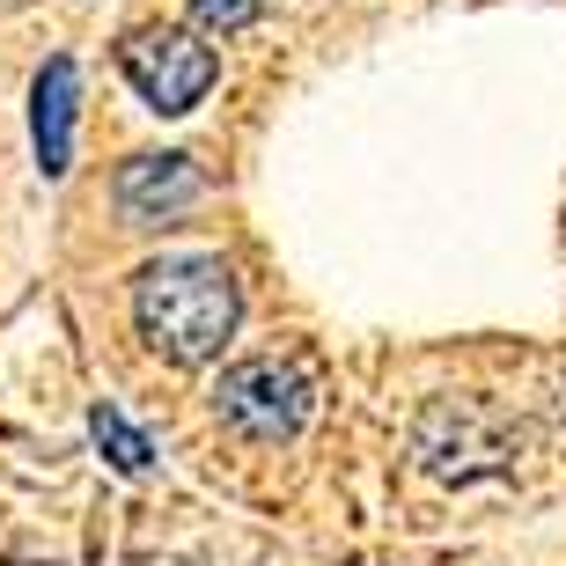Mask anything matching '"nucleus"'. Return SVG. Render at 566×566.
I'll return each instance as SVG.
<instances>
[{
  "label": "nucleus",
  "mask_w": 566,
  "mask_h": 566,
  "mask_svg": "<svg viewBox=\"0 0 566 566\" xmlns=\"http://www.w3.org/2000/svg\"><path fill=\"white\" fill-rule=\"evenodd\" d=\"M118 199H126V213L155 221V213L191 207V199H199V177H191V163H185V155H147V163H133V169H126Z\"/></svg>",
  "instance_id": "obj_4"
},
{
  "label": "nucleus",
  "mask_w": 566,
  "mask_h": 566,
  "mask_svg": "<svg viewBox=\"0 0 566 566\" xmlns=\"http://www.w3.org/2000/svg\"><path fill=\"white\" fill-rule=\"evenodd\" d=\"M213 398H221V412L258 441H280L302 420V376L280 368V360H243V368H229Z\"/></svg>",
  "instance_id": "obj_3"
},
{
  "label": "nucleus",
  "mask_w": 566,
  "mask_h": 566,
  "mask_svg": "<svg viewBox=\"0 0 566 566\" xmlns=\"http://www.w3.org/2000/svg\"><path fill=\"white\" fill-rule=\"evenodd\" d=\"M96 441H111V449H118V463H126V471H133V463H147V441L133 434V427L118 420V412H111V405H104V412H96Z\"/></svg>",
  "instance_id": "obj_7"
},
{
  "label": "nucleus",
  "mask_w": 566,
  "mask_h": 566,
  "mask_svg": "<svg viewBox=\"0 0 566 566\" xmlns=\"http://www.w3.org/2000/svg\"><path fill=\"white\" fill-rule=\"evenodd\" d=\"M66 126H74V66L52 60L38 82V147L44 169H66Z\"/></svg>",
  "instance_id": "obj_5"
},
{
  "label": "nucleus",
  "mask_w": 566,
  "mask_h": 566,
  "mask_svg": "<svg viewBox=\"0 0 566 566\" xmlns=\"http://www.w3.org/2000/svg\"><path fill=\"white\" fill-rule=\"evenodd\" d=\"M265 8H273V0H191L199 30H213V38H235V30H251Z\"/></svg>",
  "instance_id": "obj_6"
},
{
  "label": "nucleus",
  "mask_w": 566,
  "mask_h": 566,
  "mask_svg": "<svg viewBox=\"0 0 566 566\" xmlns=\"http://www.w3.org/2000/svg\"><path fill=\"white\" fill-rule=\"evenodd\" d=\"M118 60H126L133 88H140L155 111H191L213 88V74H221V60H213L199 38H185V30H133V38L118 44Z\"/></svg>",
  "instance_id": "obj_2"
},
{
  "label": "nucleus",
  "mask_w": 566,
  "mask_h": 566,
  "mask_svg": "<svg viewBox=\"0 0 566 566\" xmlns=\"http://www.w3.org/2000/svg\"><path fill=\"white\" fill-rule=\"evenodd\" d=\"M140 332L169 360H207L235 332V280L221 258H169L140 280Z\"/></svg>",
  "instance_id": "obj_1"
}]
</instances>
